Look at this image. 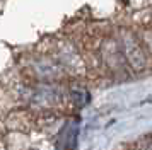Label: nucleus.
<instances>
[{"instance_id": "f257e3e1", "label": "nucleus", "mask_w": 152, "mask_h": 150, "mask_svg": "<svg viewBox=\"0 0 152 150\" xmlns=\"http://www.w3.org/2000/svg\"><path fill=\"white\" fill-rule=\"evenodd\" d=\"M121 51H123L125 60L128 61L135 72H142L147 67V56H145L144 50L140 46V43L132 33L125 31L121 34Z\"/></svg>"}, {"instance_id": "f03ea898", "label": "nucleus", "mask_w": 152, "mask_h": 150, "mask_svg": "<svg viewBox=\"0 0 152 150\" xmlns=\"http://www.w3.org/2000/svg\"><path fill=\"white\" fill-rule=\"evenodd\" d=\"M77 123H70L67 125L63 131L60 133V140H58V149L60 150H74L75 147V142H77Z\"/></svg>"}]
</instances>
